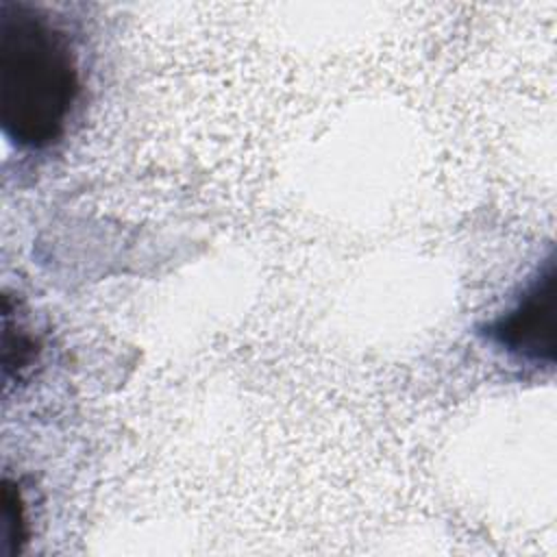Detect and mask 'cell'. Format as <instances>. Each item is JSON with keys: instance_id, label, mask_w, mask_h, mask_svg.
I'll list each match as a JSON object with an SVG mask.
<instances>
[{"instance_id": "1", "label": "cell", "mask_w": 557, "mask_h": 557, "mask_svg": "<svg viewBox=\"0 0 557 557\" xmlns=\"http://www.w3.org/2000/svg\"><path fill=\"white\" fill-rule=\"evenodd\" d=\"M81 96L70 33L24 0H0V126L26 150L57 144Z\"/></svg>"}, {"instance_id": "2", "label": "cell", "mask_w": 557, "mask_h": 557, "mask_svg": "<svg viewBox=\"0 0 557 557\" xmlns=\"http://www.w3.org/2000/svg\"><path fill=\"white\" fill-rule=\"evenodd\" d=\"M555 268L527 285L518 302L485 326L487 337L509 355L531 363H553L555 357Z\"/></svg>"}]
</instances>
